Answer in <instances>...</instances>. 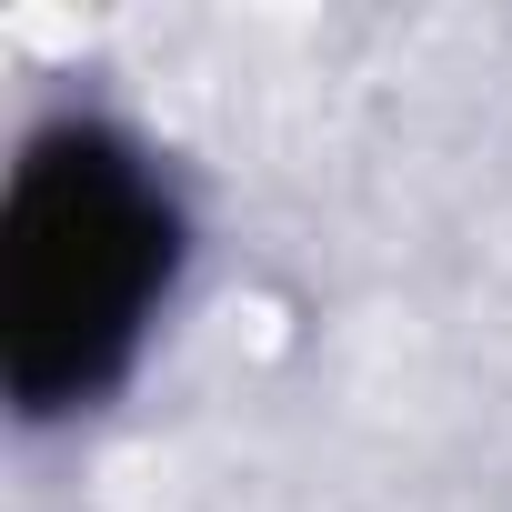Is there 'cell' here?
<instances>
[{
    "label": "cell",
    "mask_w": 512,
    "mask_h": 512,
    "mask_svg": "<svg viewBox=\"0 0 512 512\" xmlns=\"http://www.w3.org/2000/svg\"><path fill=\"white\" fill-rule=\"evenodd\" d=\"M191 191L101 101H51L0 181V392L21 432L91 422L151 362L191 282Z\"/></svg>",
    "instance_id": "1"
}]
</instances>
